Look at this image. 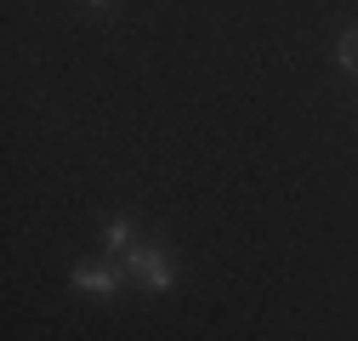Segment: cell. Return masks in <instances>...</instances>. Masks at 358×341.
<instances>
[{
    "label": "cell",
    "instance_id": "6da1fadb",
    "mask_svg": "<svg viewBox=\"0 0 358 341\" xmlns=\"http://www.w3.org/2000/svg\"><path fill=\"white\" fill-rule=\"evenodd\" d=\"M125 279H137L143 290H171V284H176V268H171L165 250H154V245H131V250H125Z\"/></svg>",
    "mask_w": 358,
    "mask_h": 341
},
{
    "label": "cell",
    "instance_id": "7a4b0ae2",
    "mask_svg": "<svg viewBox=\"0 0 358 341\" xmlns=\"http://www.w3.org/2000/svg\"><path fill=\"white\" fill-rule=\"evenodd\" d=\"M120 279H125V262H80L74 268V290H85V296H114Z\"/></svg>",
    "mask_w": 358,
    "mask_h": 341
},
{
    "label": "cell",
    "instance_id": "3957f363",
    "mask_svg": "<svg viewBox=\"0 0 358 341\" xmlns=\"http://www.w3.org/2000/svg\"><path fill=\"white\" fill-rule=\"evenodd\" d=\"M137 245V228H131V217L125 222H108V250H131Z\"/></svg>",
    "mask_w": 358,
    "mask_h": 341
},
{
    "label": "cell",
    "instance_id": "277c9868",
    "mask_svg": "<svg viewBox=\"0 0 358 341\" xmlns=\"http://www.w3.org/2000/svg\"><path fill=\"white\" fill-rule=\"evenodd\" d=\"M336 57H341V68H347V74H358V29H347V34H341V52H336Z\"/></svg>",
    "mask_w": 358,
    "mask_h": 341
},
{
    "label": "cell",
    "instance_id": "5b68a950",
    "mask_svg": "<svg viewBox=\"0 0 358 341\" xmlns=\"http://www.w3.org/2000/svg\"><path fill=\"white\" fill-rule=\"evenodd\" d=\"M92 6H103V0H92Z\"/></svg>",
    "mask_w": 358,
    "mask_h": 341
}]
</instances>
